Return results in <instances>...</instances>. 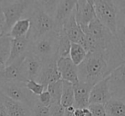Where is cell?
<instances>
[{
    "instance_id": "ffe728a7",
    "label": "cell",
    "mask_w": 125,
    "mask_h": 116,
    "mask_svg": "<svg viewBox=\"0 0 125 116\" xmlns=\"http://www.w3.org/2000/svg\"><path fill=\"white\" fill-rule=\"evenodd\" d=\"M11 38L8 35L0 36V71L6 68L10 54Z\"/></svg>"
},
{
    "instance_id": "8992f818",
    "label": "cell",
    "mask_w": 125,
    "mask_h": 116,
    "mask_svg": "<svg viewBox=\"0 0 125 116\" xmlns=\"http://www.w3.org/2000/svg\"><path fill=\"white\" fill-rule=\"evenodd\" d=\"M1 94L16 102L25 104L32 109L37 102V96L32 94L27 89L25 83L1 84Z\"/></svg>"
},
{
    "instance_id": "6da1fadb",
    "label": "cell",
    "mask_w": 125,
    "mask_h": 116,
    "mask_svg": "<svg viewBox=\"0 0 125 116\" xmlns=\"http://www.w3.org/2000/svg\"><path fill=\"white\" fill-rule=\"evenodd\" d=\"M124 62V53L121 51L97 50L88 52L84 61L77 66L79 81L94 85Z\"/></svg>"
},
{
    "instance_id": "30bf717a",
    "label": "cell",
    "mask_w": 125,
    "mask_h": 116,
    "mask_svg": "<svg viewBox=\"0 0 125 116\" xmlns=\"http://www.w3.org/2000/svg\"><path fill=\"white\" fill-rule=\"evenodd\" d=\"M57 68L61 80L75 85L79 82L77 67L70 59V57H62L57 60Z\"/></svg>"
},
{
    "instance_id": "4316f807",
    "label": "cell",
    "mask_w": 125,
    "mask_h": 116,
    "mask_svg": "<svg viewBox=\"0 0 125 116\" xmlns=\"http://www.w3.org/2000/svg\"><path fill=\"white\" fill-rule=\"evenodd\" d=\"M25 85H26L27 89L32 94H33L34 96H37V97L45 90V87L43 85L35 81V80H28V81H27L25 83Z\"/></svg>"
},
{
    "instance_id": "d590c367",
    "label": "cell",
    "mask_w": 125,
    "mask_h": 116,
    "mask_svg": "<svg viewBox=\"0 0 125 116\" xmlns=\"http://www.w3.org/2000/svg\"><path fill=\"white\" fill-rule=\"evenodd\" d=\"M0 88H1V84H0ZM0 94H1V91H0Z\"/></svg>"
},
{
    "instance_id": "d6986e66",
    "label": "cell",
    "mask_w": 125,
    "mask_h": 116,
    "mask_svg": "<svg viewBox=\"0 0 125 116\" xmlns=\"http://www.w3.org/2000/svg\"><path fill=\"white\" fill-rule=\"evenodd\" d=\"M30 26H31L30 20L27 17L22 18L13 25L7 35L11 38H19L27 37L29 33Z\"/></svg>"
},
{
    "instance_id": "3957f363",
    "label": "cell",
    "mask_w": 125,
    "mask_h": 116,
    "mask_svg": "<svg viewBox=\"0 0 125 116\" xmlns=\"http://www.w3.org/2000/svg\"><path fill=\"white\" fill-rule=\"evenodd\" d=\"M93 3L97 19L116 37L118 14L120 9L124 6V2L93 0Z\"/></svg>"
},
{
    "instance_id": "f1b7e54d",
    "label": "cell",
    "mask_w": 125,
    "mask_h": 116,
    "mask_svg": "<svg viewBox=\"0 0 125 116\" xmlns=\"http://www.w3.org/2000/svg\"><path fill=\"white\" fill-rule=\"evenodd\" d=\"M30 116H49V108L40 105L37 101L34 106L32 107Z\"/></svg>"
},
{
    "instance_id": "f546056e",
    "label": "cell",
    "mask_w": 125,
    "mask_h": 116,
    "mask_svg": "<svg viewBox=\"0 0 125 116\" xmlns=\"http://www.w3.org/2000/svg\"><path fill=\"white\" fill-rule=\"evenodd\" d=\"M87 109L90 111L92 116H107L104 106L102 104H89Z\"/></svg>"
},
{
    "instance_id": "52a82bcc",
    "label": "cell",
    "mask_w": 125,
    "mask_h": 116,
    "mask_svg": "<svg viewBox=\"0 0 125 116\" xmlns=\"http://www.w3.org/2000/svg\"><path fill=\"white\" fill-rule=\"evenodd\" d=\"M125 62L111 72L107 78V85L111 98L125 100Z\"/></svg>"
},
{
    "instance_id": "7a4b0ae2",
    "label": "cell",
    "mask_w": 125,
    "mask_h": 116,
    "mask_svg": "<svg viewBox=\"0 0 125 116\" xmlns=\"http://www.w3.org/2000/svg\"><path fill=\"white\" fill-rule=\"evenodd\" d=\"M28 19L30 20V30L28 34L29 42H33L51 31H55L54 19L47 15L39 4L38 1H33L29 11Z\"/></svg>"
},
{
    "instance_id": "d4e9b609",
    "label": "cell",
    "mask_w": 125,
    "mask_h": 116,
    "mask_svg": "<svg viewBox=\"0 0 125 116\" xmlns=\"http://www.w3.org/2000/svg\"><path fill=\"white\" fill-rule=\"evenodd\" d=\"M45 90L49 92L52 97V102H60L62 90V80H60L57 82L50 84L46 86Z\"/></svg>"
},
{
    "instance_id": "8fae6325",
    "label": "cell",
    "mask_w": 125,
    "mask_h": 116,
    "mask_svg": "<svg viewBox=\"0 0 125 116\" xmlns=\"http://www.w3.org/2000/svg\"><path fill=\"white\" fill-rule=\"evenodd\" d=\"M26 55V54H25ZM25 55L8 65L4 70L0 71V84L4 83H26L21 71V65Z\"/></svg>"
},
{
    "instance_id": "7402d4cb",
    "label": "cell",
    "mask_w": 125,
    "mask_h": 116,
    "mask_svg": "<svg viewBox=\"0 0 125 116\" xmlns=\"http://www.w3.org/2000/svg\"><path fill=\"white\" fill-rule=\"evenodd\" d=\"M60 104L64 108H67L69 107H74V104H75L73 85L63 80H62V90L60 98Z\"/></svg>"
},
{
    "instance_id": "484cf974",
    "label": "cell",
    "mask_w": 125,
    "mask_h": 116,
    "mask_svg": "<svg viewBox=\"0 0 125 116\" xmlns=\"http://www.w3.org/2000/svg\"><path fill=\"white\" fill-rule=\"evenodd\" d=\"M38 3L40 7H41V9L47 15L52 16L54 19L56 9H57V1H38Z\"/></svg>"
},
{
    "instance_id": "9c48e42d",
    "label": "cell",
    "mask_w": 125,
    "mask_h": 116,
    "mask_svg": "<svg viewBox=\"0 0 125 116\" xmlns=\"http://www.w3.org/2000/svg\"><path fill=\"white\" fill-rule=\"evenodd\" d=\"M96 18L94 3L90 0L76 1L75 4V20L81 28L87 27L88 24Z\"/></svg>"
},
{
    "instance_id": "9a60e30c",
    "label": "cell",
    "mask_w": 125,
    "mask_h": 116,
    "mask_svg": "<svg viewBox=\"0 0 125 116\" xmlns=\"http://www.w3.org/2000/svg\"><path fill=\"white\" fill-rule=\"evenodd\" d=\"M72 85L75 98V108H87L89 105V95L93 85L82 81Z\"/></svg>"
},
{
    "instance_id": "7c38bea8",
    "label": "cell",
    "mask_w": 125,
    "mask_h": 116,
    "mask_svg": "<svg viewBox=\"0 0 125 116\" xmlns=\"http://www.w3.org/2000/svg\"><path fill=\"white\" fill-rule=\"evenodd\" d=\"M75 4H76V1H68V0L57 1V9L54 16L55 31L57 33L62 29L64 23L75 10Z\"/></svg>"
},
{
    "instance_id": "1f68e13d",
    "label": "cell",
    "mask_w": 125,
    "mask_h": 116,
    "mask_svg": "<svg viewBox=\"0 0 125 116\" xmlns=\"http://www.w3.org/2000/svg\"><path fill=\"white\" fill-rule=\"evenodd\" d=\"M75 116H92L90 111L87 108H75L74 111Z\"/></svg>"
},
{
    "instance_id": "e0dca14e",
    "label": "cell",
    "mask_w": 125,
    "mask_h": 116,
    "mask_svg": "<svg viewBox=\"0 0 125 116\" xmlns=\"http://www.w3.org/2000/svg\"><path fill=\"white\" fill-rule=\"evenodd\" d=\"M29 40L28 37H23L19 38H11V45H10V54L9 60L7 62L8 65L11 64L13 62L19 59L20 57L25 55L28 52V47H29Z\"/></svg>"
},
{
    "instance_id": "44dd1931",
    "label": "cell",
    "mask_w": 125,
    "mask_h": 116,
    "mask_svg": "<svg viewBox=\"0 0 125 116\" xmlns=\"http://www.w3.org/2000/svg\"><path fill=\"white\" fill-rule=\"evenodd\" d=\"M104 106L107 116H125V103L123 100L111 98Z\"/></svg>"
},
{
    "instance_id": "4dcf8cb0",
    "label": "cell",
    "mask_w": 125,
    "mask_h": 116,
    "mask_svg": "<svg viewBox=\"0 0 125 116\" xmlns=\"http://www.w3.org/2000/svg\"><path fill=\"white\" fill-rule=\"evenodd\" d=\"M37 101H38V102L40 105L49 107V106L52 103V97H51L49 92L45 90V91H43L40 95H39L37 97Z\"/></svg>"
},
{
    "instance_id": "e575fe53",
    "label": "cell",
    "mask_w": 125,
    "mask_h": 116,
    "mask_svg": "<svg viewBox=\"0 0 125 116\" xmlns=\"http://www.w3.org/2000/svg\"><path fill=\"white\" fill-rule=\"evenodd\" d=\"M74 111H75V107H69L65 108L64 116H75L74 114Z\"/></svg>"
},
{
    "instance_id": "2e32d148",
    "label": "cell",
    "mask_w": 125,
    "mask_h": 116,
    "mask_svg": "<svg viewBox=\"0 0 125 116\" xmlns=\"http://www.w3.org/2000/svg\"><path fill=\"white\" fill-rule=\"evenodd\" d=\"M61 80L60 74L57 68V60H52L43 63V68L36 80L38 83L43 85L46 88L48 85Z\"/></svg>"
},
{
    "instance_id": "5bb4252c",
    "label": "cell",
    "mask_w": 125,
    "mask_h": 116,
    "mask_svg": "<svg viewBox=\"0 0 125 116\" xmlns=\"http://www.w3.org/2000/svg\"><path fill=\"white\" fill-rule=\"evenodd\" d=\"M111 98L107 85V78L100 80L91 89L89 95V104H102L104 105Z\"/></svg>"
},
{
    "instance_id": "836d02e7",
    "label": "cell",
    "mask_w": 125,
    "mask_h": 116,
    "mask_svg": "<svg viewBox=\"0 0 125 116\" xmlns=\"http://www.w3.org/2000/svg\"><path fill=\"white\" fill-rule=\"evenodd\" d=\"M0 116H8L7 111L2 102V99L0 97Z\"/></svg>"
},
{
    "instance_id": "ba28073f",
    "label": "cell",
    "mask_w": 125,
    "mask_h": 116,
    "mask_svg": "<svg viewBox=\"0 0 125 116\" xmlns=\"http://www.w3.org/2000/svg\"><path fill=\"white\" fill-rule=\"evenodd\" d=\"M43 68V62L36 55L28 50L21 65V71L25 81L38 80Z\"/></svg>"
},
{
    "instance_id": "83f0119b",
    "label": "cell",
    "mask_w": 125,
    "mask_h": 116,
    "mask_svg": "<svg viewBox=\"0 0 125 116\" xmlns=\"http://www.w3.org/2000/svg\"><path fill=\"white\" fill-rule=\"evenodd\" d=\"M49 116H64L65 108L60 102H52L49 106Z\"/></svg>"
},
{
    "instance_id": "5b68a950",
    "label": "cell",
    "mask_w": 125,
    "mask_h": 116,
    "mask_svg": "<svg viewBox=\"0 0 125 116\" xmlns=\"http://www.w3.org/2000/svg\"><path fill=\"white\" fill-rule=\"evenodd\" d=\"M0 4L4 16L3 35H7L13 25L19 20L22 19V16L29 13L33 1H2L0 2Z\"/></svg>"
},
{
    "instance_id": "603a6c76",
    "label": "cell",
    "mask_w": 125,
    "mask_h": 116,
    "mask_svg": "<svg viewBox=\"0 0 125 116\" xmlns=\"http://www.w3.org/2000/svg\"><path fill=\"white\" fill-rule=\"evenodd\" d=\"M87 51L83 49L78 44L71 43L70 49V54H69V57L71 60V62L75 65V66H79L84 59L87 56Z\"/></svg>"
},
{
    "instance_id": "ac0fdd59",
    "label": "cell",
    "mask_w": 125,
    "mask_h": 116,
    "mask_svg": "<svg viewBox=\"0 0 125 116\" xmlns=\"http://www.w3.org/2000/svg\"><path fill=\"white\" fill-rule=\"evenodd\" d=\"M0 97L6 108L8 116H30L31 108L27 105L16 102L2 94H0Z\"/></svg>"
},
{
    "instance_id": "4fadbf2b",
    "label": "cell",
    "mask_w": 125,
    "mask_h": 116,
    "mask_svg": "<svg viewBox=\"0 0 125 116\" xmlns=\"http://www.w3.org/2000/svg\"><path fill=\"white\" fill-rule=\"evenodd\" d=\"M62 31L64 32V33L71 43L78 44L82 47H84L85 37H84L83 32L82 31L80 26L75 20V9L71 14V16H70V18L64 23L62 27Z\"/></svg>"
},
{
    "instance_id": "cb8c5ba5",
    "label": "cell",
    "mask_w": 125,
    "mask_h": 116,
    "mask_svg": "<svg viewBox=\"0 0 125 116\" xmlns=\"http://www.w3.org/2000/svg\"><path fill=\"white\" fill-rule=\"evenodd\" d=\"M71 42L62 30L58 32V47H57V59L62 57H69Z\"/></svg>"
},
{
    "instance_id": "277c9868",
    "label": "cell",
    "mask_w": 125,
    "mask_h": 116,
    "mask_svg": "<svg viewBox=\"0 0 125 116\" xmlns=\"http://www.w3.org/2000/svg\"><path fill=\"white\" fill-rule=\"evenodd\" d=\"M58 33L51 31L36 40L29 43L28 50L36 55L42 62L57 60Z\"/></svg>"
},
{
    "instance_id": "d6a6232c",
    "label": "cell",
    "mask_w": 125,
    "mask_h": 116,
    "mask_svg": "<svg viewBox=\"0 0 125 116\" xmlns=\"http://www.w3.org/2000/svg\"><path fill=\"white\" fill-rule=\"evenodd\" d=\"M4 16L1 9V4H0V36L4 34Z\"/></svg>"
}]
</instances>
